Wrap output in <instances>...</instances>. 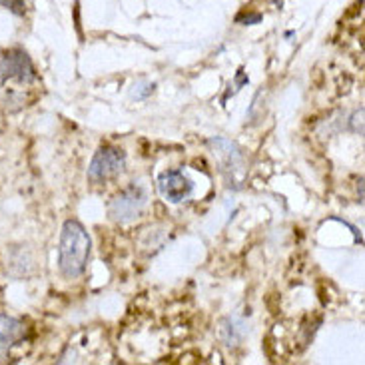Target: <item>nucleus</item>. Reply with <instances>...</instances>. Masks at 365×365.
<instances>
[{
    "instance_id": "3",
    "label": "nucleus",
    "mask_w": 365,
    "mask_h": 365,
    "mask_svg": "<svg viewBox=\"0 0 365 365\" xmlns=\"http://www.w3.org/2000/svg\"><path fill=\"white\" fill-rule=\"evenodd\" d=\"M126 168V152L116 146H102L94 154L88 166V180L98 184L104 180L116 178Z\"/></svg>"
},
{
    "instance_id": "6",
    "label": "nucleus",
    "mask_w": 365,
    "mask_h": 365,
    "mask_svg": "<svg viewBox=\"0 0 365 365\" xmlns=\"http://www.w3.org/2000/svg\"><path fill=\"white\" fill-rule=\"evenodd\" d=\"M210 148H212V154L217 160L222 172L234 174V172L244 170V154H242V150L236 142L216 136V138L210 140Z\"/></svg>"
},
{
    "instance_id": "5",
    "label": "nucleus",
    "mask_w": 365,
    "mask_h": 365,
    "mask_svg": "<svg viewBox=\"0 0 365 365\" xmlns=\"http://www.w3.org/2000/svg\"><path fill=\"white\" fill-rule=\"evenodd\" d=\"M160 194L172 204H182L194 194V182L182 170H166L158 178Z\"/></svg>"
},
{
    "instance_id": "1",
    "label": "nucleus",
    "mask_w": 365,
    "mask_h": 365,
    "mask_svg": "<svg viewBox=\"0 0 365 365\" xmlns=\"http://www.w3.org/2000/svg\"><path fill=\"white\" fill-rule=\"evenodd\" d=\"M90 236L78 220H66L62 226L58 247L60 274L68 279H76L88 266Z\"/></svg>"
},
{
    "instance_id": "10",
    "label": "nucleus",
    "mask_w": 365,
    "mask_h": 365,
    "mask_svg": "<svg viewBox=\"0 0 365 365\" xmlns=\"http://www.w3.org/2000/svg\"><path fill=\"white\" fill-rule=\"evenodd\" d=\"M0 6L12 10L14 14H24V0H0Z\"/></svg>"
},
{
    "instance_id": "8",
    "label": "nucleus",
    "mask_w": 365,
    "mask_h": 365,
    "mask_svg": "<svg viewBox=\"0 0 365 365\" xmlns=\"http://www.w3.org/2000/svg\"><path fill=\"white\" fill-rule=\"evenodd\" d=\"M247 334H250V326H247L246 319L240 316L226 317L220 326V337L227 347L240 346L246 339Z\"/></svg>"
},
{
    "instance_id": "4",
    "label": "nucleus",
    "mask_w": 365,
    "mask_h": 365,
    "mask_svg": "<svg viewBox=\"0 0 365 365\" xmlns=\"http://www.w3.org/2000/svg\"><path fill=\"white\" fill-rule=\"evenodd\" d=\"M0 80H14L19 84H30L36 80V70L24 50H9L0 54Z\"/></svg>"
},
{
    "instance_id": "11",
    "label": "nucleus",
    "mask_w": 365,
    "mask_h": 365,
    "mask_svg": "<svg viewBox=\"0 0 365 365\" xmlns=\"http://www.w3.org/2000/svg\"><path fill=\"white\" fill-rule=\"evenodd\" d=\"M262 20V14H247L246 19L237 20V22H244V24H257Z\"/></svg>"
},
{
    "instance_id": "2",
    "label": "nucleus",
    "mask_w": 365,
    "mask_h": 365,
    "mask_svg": "<svg viewBox=\"0 0 365 365\" xmlns=\"http://www.w3.org/2000/svg\"><path fill=\"white\" fill-rule=\"evenodd\" d=\"M146 204H148V192H146V187L138 186V184H132V186L126 187L124 192H120L118 196L110 202L108 212L114 222L128 224L132 220L142 216Z\"/></svg>"
},
{
    "instance_id": "7",
    "label": "nucleus",
    "mask_w": 365,
    "mask_h": 365,
    "mask_svg": "<svg viewBox=\"0 0 365 365\" xmlns=\"http://www.w3.org/2000/svg\"><path fill=\"white\" fill-rule=\"evenodd\" d=\"M26 334L24 324L12 316H0V356L6 354L10 347L16 346Z\"/></svg>"
},
{
    "instance_id": "9",
    "label": "nucleus",
    "mask_w": 365,
    "mask_h": 365,
    "mask_svg": "<svg viewBox=\"0 0 365 365\" xmlns=\"http://www.w3.org/2000/svg\"><path fill=\"white\" fill-rule=\"evenodd\" d=\"M156 88V84H152L148 80H138V82H134L132 84V88H130V98L132 100H146L154 92Z\"/></svg>"
}]
</instances>
